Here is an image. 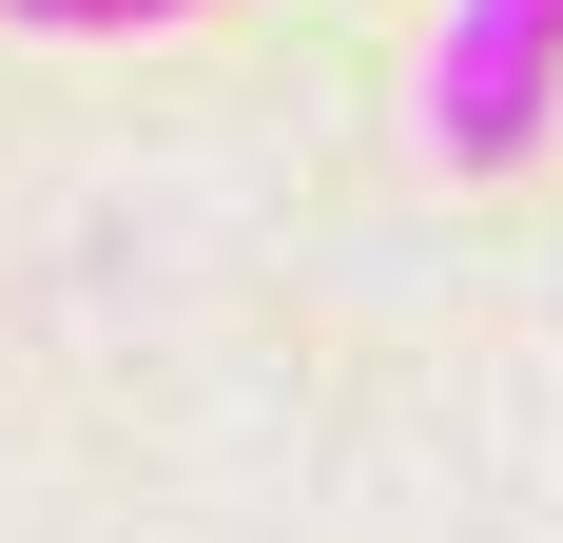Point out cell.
<instances>
[{"mask_svg": "<svg viewBox=\"0 0 563 543\" xmlns=\"http://www.w3.org/2000/svg\"><path fill=\"white\" fill-rule=\"evenodd\" d=\"M544 117H563V0H448L428 20V156L506 175Z\"/></svg>", "mask_w": 563, "mask_h": 543, "instance_id": "cell-1", "label": "cell"}, {"mask_svg": "<svg viewBox=\"0 0 563 543\" xmlns=\"http://www.w3.org/2000/svg\"><path fill=\"white\" fill-rule=\"evenodd\" d=\"M20 40H117V20H195V0H0Z\"/></svg>", "mask_w": 563, "mask_h": 543, "instance_id": "cell-2", "label": "cell"}]
</instances>
